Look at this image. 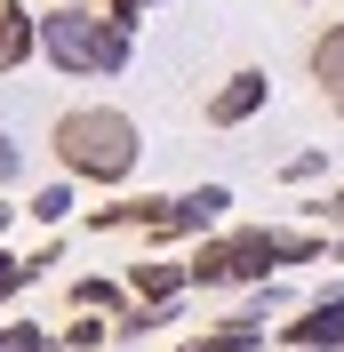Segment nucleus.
<instances>
[{
  "label": "nucleus",
  "instance_id": "f257e3e1",
  "mask_svg": "<svg viewBox=\"0 0 344 352\" xmlns=\"http://www.w3.org/2000/svg\"><path fill=\"white\" fill-rule=\"evenodd\" d=\"M48 144H56V168H65L72 184H129L136 160H144V129H136L120 104H72V112H56Z\"/></svg>",
  "mask_w": 344,
  "mask_h": 352
},
{
  "label": "nucleus",
  "instance_id": "f03ea898",
  "mask_svg": "<svg viewBox=\"0 0 344 352\" xmlns=\"http://www.w3.org/2000/svg\"><path fill=\"white\" fill-rule=\"evenodd\" d=\"M41 56L65 80H112L129 65V32L112 16H88V8H48L41 16Z\"/></svg>",
  "mask_w": 344,
  "mask_h": 352
},
{
  "label": "nucleus",
  "instance_id": "7ed1b4c3",
  "mask_svg": "<svg viewBox=\"0 0 344 352\" xmlns=\"http://www.w3.org/2000/svg\"><path fill=\"white\" fill-rule=\"evenodd\" d=\"M193 288H240V280H264L280 272V232H216V241L193 248Z\"/></svg>",
  "mask_w": 344,
  "mask_h": 352
},
{
  "label": "nucleus",
  "instance_id": "20e7f679",
  "mask_svg": "<svg viewBox=\"0 0 344 352\" xmlns=\"http://www.w3.org/2000/svg\"><path fill=\"white\" fill-rule=\"evenodd\" d=\"M280 352H344V280L280 320Z\"/></svg>",
  "mask_w": 344,
  "mask_h": 352
},
{
  "label": "nucleus",
  "instance_id": "39448f33",
  "mask_svg": "<svg viewBox=\"0 0 344 352\" xmlns=\"http://www.w3.org/2000/svg\"><path fill=\"white\" fill-rule=\"evenodd\" d=\"M264 104H272V80H264L257 65H240L233 80H224V88L208 96V129H240V120H257Z\"/></svg>",
  "mask_w": 344,
  "mask_h": 352
},
{
  "label": "nucleus",
  "instance_id": "423d86ee",
  "mask_svg": "<svg viewBox=\"0 0 344 352\" xmlns=\"http://www.w3.org/2000/svg\"><path fill=\"white\" fill-rule=\"evenodd\" d=\"M224 208H233V192H224V184H200V192H176L152 241H193V232H208V224L224 217Z\"/></svg>",
  "mask_w": 344,
  "mask_h": 352
},
{
  "label": "nucleus",
  "instance_id": "0eeeda50",
  "mask_svg": "<svg viewBox=\"0 0 344 352\" xmlns=\"http://www.w3.org/2000/svg\"><path fill=\"white\" fill-rule=\"evenodd\" d=\"M184 288H193V272H184V264H169V256L129 264V296H136V305H176Z\"/></svg>",
  "mask_w": 344,
  "mask_h": 352
},
{
  "label": "nucleus",
  "instance_id": "6e6552de",
  "mask_svg": "<svg viewBox=\"0 0 344 352\" xmlns=\"http://www.w3.org/2000/svg\"><path fill=\"white\" fill-rule=\"evenodd\" d=\"M32 56H41V16L8 0V8H0V80H8L17 65H32Z\"/></svg>",
  "mask_w": 344,
  "mask_h": 352
},
{
  "label": "nucleus",
  "instance_id": "1a4fd4ad",
  "mask_svg": "<svg viewBox=\"0 0 344 352\" xmlns=\"http://www.w3.org/2000/svg\"><path fill=\"white\" fill-rule=\"evenodd\" d=\"M312 80H321V104L344 120V24H328L312 41Z\"/></svg>",
  "mask_w": 344,
  "mask_h": 352
},
{
  "label": "nucleus",
  "instance_id": "9d476101",
  "mask_svg": "<svg viewBox=\"0 0 344 352\" xmlns=\"http://www.w3.org/2000/svg\"><path fill=\"white\" fill-rule=\"evenodd\" d=\"M72 305H80V312H105V320H120V312H129V288L112 280V272H88V280L72 288Z\"/></svg>",
  "mask_w": 344,
  "mask_h": 352
},
{
  "label": "nucleus",
  "instance_id": "9b49d317",
  "mask_svg": "<svg viewBox=\"0 0 344 352\" xmlns=\"http://www.w3.org/2000/svg\"><path fill=\"white\" fill-rule=\"evenodd\" d=\"M0 352H56V336L32 329V320H8V329H0Z\"/></svg>",
  "mask_w": 344,
  "mask_h": 352
},
{
  "label": "nucleus",
  "instance_id": "f8f14e48",
  "mask_svg": "<svg viewBox=\"0 0 344 352\" xmlns=\"http://www.w3.org/2000/svg\"><path fill=\"white\" fill-rule=\"evenodd\" d=\"M321 256H328L321 232H280V264H321Z\"/></svg>",
  "mask_w": 344,
  "mask_h": 352
},
{
  "label": "nucleus",
  "instance_id": "ddd939ff",
  "mask_svg": "<svg viewBox=\"0 0 344 352\" xmlns=\"http://www.w3.org/2000/svg\"><path fill=\"white\" fill-rule=\"evenodd\" d=\"M105 336H112V320H105V312H80V320L65 329V344H72V352H96Z\"/></svg>",
  "mask_w": 344,
  "mask_h": 352
},
{
  "label": "nucleus",
  "instance_id": "4468645a",
  "mask_svg": "<svg viewBox=\"0 0 344 352\" xmlns=\"http://www.w3.org/2000/svg\"><path fill=\"white\" fill-rule=\"evenodd\" d=\"M32 217H41V224H65V217H72V184H48V192H32Z\"/></svg>",
  "mask_w": 344,
  "mask_h": 352
},
{
  "label": "nucleus",
  "instance_id": "2eb2a0df",
  "mask_svg": "<svg viewBox=\"0 0 344 352\" xmlns=\"http://www.w3.org/2000/svg\"><path fill=\"white\" fill-rule=\"evenodd\" d=\"M32 272H41V264H24V256H8V248H0V296H17Z\"/></svg>",
  "mask_w": 344,
  "mask_h": 352
},
{
  "label": "nucleus",
  "instance_id": "dca6fc26",
  "mask_svg": "<svg viewBox=\"0 0 344 352\" xmlns=\"http://www.w3.org/2000/svg\"><path fill=\"white\" fill-rule=\"evenodd\" d=\"M17 176H24V144H17V136H8V129H0V192H8Z\"/></svg>",
  "mask_w": 344,
  "mask_h": 352
},
{
  "label": "nucleus",
  "instance_id": "f3484780",
  "mask_svg": "<svg viewBox=\"0 0 344 352\" xmlns=\"http://www.w3.org/2000/svg\"><path fill=\"white\" fill-rule=\"evenodd\" d=\"M321 168H328L321 153H297V160H288V184H312V176H321Z\"/></svg>",
  "mask_w": 344,
  "mask_h": 352
},
{
  "label": "nucleus",
  "instance_id": "a211bd4d",
  "mask_svg": "<svg viewBox=\"0 0 344 352\" xmlns=\"http://www.w3.org/2000/svg\"><path fill=\"white\" fill-rule=\"evenodd\" d=\"M304 217H328V224H344V192H328V200H312Z\"/></svg>",
  "mask_w": 344,
  "mask_h": 352
},
{
  "label": "nucleus",
  "instance_id": "6ab92c4d",
  "mask_svg": "<svg viewBox=\"0 0 344 352\" xmlns=\"http://www.w3.org/2000/svg\"><path fill=\"white\" fill-rule=\"evenodd\" d=\"M56 8H112V0H56Z\"/></svg>",
  "mask_w": 344,
  "mask_h": 352
},
{
  "label": "nucleus",
  "instance_id": "aec40b11",
  "mask_svg": "<svg viewBox=\"0 0 344 352\" xmlns=\"http://www.w3.org/2000/svg\"><path fill=\"white\" fill-rule=\"evenodd\" d=\"M8 217H17V208H8V200H0V232H8Z\"/></svg>",
  "mask_w": 344,
  "mask_h": 352
},
{
  "label": "nucleus",
  "instance_id": "412c9836",
  "mask_svg": "<svg viewBox=\"0 0 344 352\" xmlns=\"http://www.w3.org/2000/svg\"><path fill=\"white\" fill-rule=\"evenodd\" d=\"M336 256H344V248H336Z\"/></svg>",
  "mask_w": 344,
  "mask_h": 352
}]
</instances>
